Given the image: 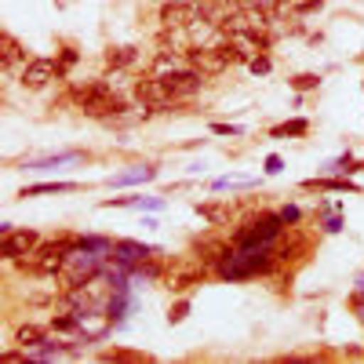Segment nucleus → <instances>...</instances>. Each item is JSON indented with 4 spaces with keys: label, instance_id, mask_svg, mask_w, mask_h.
Here are the masks:
<instances>
[{
    "label": "nucleus",
    "instance_id": "nucleus-1",
    "mask_svg": "<svg viewBox=\"0 0 364 364\" xmlns=\"http://www.w3.org/2000/svg\"><path fill=\"white\" fill-rule=\"evenodd\" d=\"M70 99L77 102L80 113L87 117H99V120H113V117H124L128 113V99L117 95L109 80H84L70 87Z\"/></svg>",
    "mask_w": 364,
    "mask_h": 364
},
{
    "label": "nucleus",
    "instance_id": "nucleus-2",
    "mask_svg": "<svg viewBox=\"0 0 364 364\" xmlns=\"http://www.w3.org/2000/svg\"><path fill=\"white\" fill-rule=\"evenodd\" d=\"M273 266H277V252L273 248H233L230 245L215 273L223 281H248V277H259V273H269Z\"/></svg>",
    "mask_w": 364,
    "mask_h": 364
},
{
    "label": "nucleus",
    "instance_id": "nucleus-3",
    "mask_svg": "<svg viewBox=\"0 0 364 364\" xmlns=\"http://www.w3.org/2000/svg\"><path fill=\"white\" fill-rule=\"evenodd\" d=\"M284 233V219H281V211H262L259 219L245 223L230 245L233 248H273V240H277Z\"/></svg>",
    "mask_w": 364,
    "mask_h": 364
},
{
    "label": "nucleus",
    "instance_id": "nucleus-4",
    "mask_svg": "<svg viewBox=\"0 0 364 364\" xmlns=\"http://www.w3.org/2000/svg\"><path fill=\"white\" fill-rule=\"evenodd\" d=\"M161 80H164V87H168V95L178 102V99L197 95L208 77H204L200 70H193V66H182V70H175V73H168V77H161Z\"/></svg>",
    "mask_w": 364,
    "mask_h": 364
},
{
    "label": "nucleus",
    "instance_id": "nucleus-5",
    "mask_svg": "<svg viewBox=\"0 0 364 364\" xmlns=\"http://www.w3.org/2000/svg\"><path fill=\"white\" fill-rule=\"evenodd\" d=\"M186 66L200 70L204 77H215V73L230 70V63H226V55H223V51H219L215 44H193V48L186 51Z\"/></svg>",
    "mask_w": 364,
    "mask_h": 364
},
{
    "label": "nucleus",
    "instance_id": "nucleus-6",
    "mask_svg": "<svg viewBox=\"0 0 364 364\" xmlns=\"http://www.w3.org/2000/svg\"><path fill=\"white\" fill-rule=\"evenodd\" d=\"M55 77H63V70H58V63L55 58H29V63H22V87L26 91H41L48 80H55Z\"/></svg>",
    "mask_w": 364,
    "mask_h": 364
},
{
    "label": "nucleus",
    "instance_id": "nucleus-7",
    "mask_svg": "<svg viewBox=\"0 0 364 364\" xmlns=\"http://www.w3.org/2000/svg\"><path fill=\"white\" fill-rule=\"evenodd\" d=\"M161 26L168 29V33H182V29L197 26L193 0H168V4L161 8Z\"/></svg>",
    "mask_w": 364,
    "mask_h": 364
},
{
    "label": "nucleus",
    "instance_id": "nucleus-8",
    "mask_svg": "<svg viewBox=\"0 0 364 364\" xmlns=\"http://www.w3.org/2000/svg\"><path fill=\"white\" fill-rule=\"evenodd\" d=\"M37 248H41V233H33V230H11L0 240V252H4L8 262H18L22 255L37 252Z\"/></svg>",
    "mask_w": 364,
    "mask_h": 364
},
{
    "label": "nucleus",
    "instance_id": "nucleus-9",
    "mask_svg": "<svg viewBox=\"0 0 364 364\" xmlns=\"http://www.w3.org/2000/svg\"><path fill=\"white\" fill-rule=\"evenodd\" d=\"M149 255H161V252L149 248V245H139V240H113V259H117L120 266H128V269H135V266L146 262Z\"/></svg>",
    "mask_w": 364,
    "mask_h": 364
},
{
    "label": "nucleus",
    "instance_id": "nucleus-10",
    "mask_svg": "<svg viewBox=\"0 0 364 364\" xmlns=\"http://www.w3.org/2000/svg\"><path fill=\"white\" fill-rule=\"evenodd\" d=\"M186 66V55H175V51H157L154 55V77H168L175 70Z\"/></svg>",
    "mask_w": 364,
    "mask_h": 364
},
{
    "label": "nucleus",
    "instance_id": "nucleus-11",
    "mask_svg": "<svg viewBox=\"0 0 364 364\" xmlns=\"http://www.w3.org/2000/svg\"><path fill=\"white\" fill-rule=\"evenodd\" d=\"M302 190H328V193H357L350 178H310L302 182Z\"/></svg>",
    "mask_w": 364,
    "mask_h": 364
},
{
    "label": "nucleus",
    "instance_id": "nucleus-12",
    "mask_svg": "<svg viewBox=\"0 0 364 364\" xmlns=\"http://www.w3.org/2000/svg\"><path fill=\"white\" fill-rule=\"evenodd\" d=\"M139 63V48H109L106 51V66L109 70H132Z\"/></svg>",
    "mask_w": 364,
    "mask_h": 364
},
{
    "label": "nucleus",
    "instance_id": "nucleus-13",
    "mask_svg": "<svg viewBox=\"0 0 364 364\" xmlns=\"http://www.w3.org/2000/svg\"><path fill=\"white\" fill-rule=\"evenodd\" d=\"M18 58H26V51H22V44L11 37V33H0V66L4 70H11Z\"/></svg>",
    "mask_w": 364,
    "mask_h": 364
},
{
    "label": "nucleus",
    "instance_id": "nucleus-14",
    "mask_svg": "<svg viewBox=\"0 0 364 364\" xmlns=\"http://www.w3.org/2000/svg\"><path fill=\"white\" fill-rule=\"evenodd\" d=\"M149 178H157V168L154 164H142V168H132L124 175H113L109 186H132V182H149Z\"/></svg>",
    "mask_w": 364,
    "mask_h": 364
},
{
    "label": "nucleus",
    "instance_id": "nucleus-15",
    "mask_svg": "<svg viewBox=\"0 0 364 364\" xmlns=\"http://www.w3.org/2000/svg\"><path fill=\"white\" fill-rule=\"evenodd\" d=\"M80 182H41V186H26L22 197H37V193H77Z\"/></svg>",
    "mask_w": 364,
    "mask_h": 364
},
{
    "label": "nucleus",
    "instance_id": "nucleus-16",
    "mask_svg": "<svg viewBox=\"0 0 364 364\" xmlns=\"http://www.w3.org/2000/svg\"><path fill=\"white\" fill-rule=\"evenodd\" d=\"M44 339H48V336H44V328H37V324H22V328L15 331V343L26 346V350H37Z\"/></svg>",
    "mask_w": 364,
    "mask_h": 364
},
{
    "label": "nucleus",
    "instance_id": "nucleus-17",
    "mask_svg": "<svg viewBox=\"0 0 364 364\" xmlns=\"http://www.w3.org/2000/svg\"><path fill=\"white\" fill-rule=\"evenodd\" d=\"M84 154L80 149H70V154H58V157H44V161H29L26 168L29 171H44V168H58V164H66V161H80Z\"/></svg>",
    "mask_w": 364,
    "mask_h": 364
},
{
    "label": "nucleus",
    "instance_id": "nucleus-18",
    "mask_svg": "<svg viewBox=\"0 0 364 364\" xmlns=\"http://www.w3.org/2000/svg\"><path fill=\"white\" fill-rule=\"evenodd\" d=\"M310 132V120H288V124H277V128H269V139H288V135H306Z\"/></svg>",
    "mask_w": 364,
    "mask_h": 364
},
{
    "label": "nucleus",
    "instance_id": "nucleus-19",
    "mask_svg": "<svg viewBox=\"0 0 364 364\" xmlns=\"http://www.w3.org/2000/svg\"><path fill=\"white\" fill-rule=\"evenodd\" d=\"M360 168H364V164H360V161H353L350 154H346V157H339V161H331V164H328V171H331V175H357Z\"/></svg>",
    "mask_w": 364,
    "mask_h": 364
},
{
    "label": "nucleus",
    "instance_id": "nucleus-20",
    "mask_svg": "<svg viewBox=\"0 0 364 364\" xmlns=\"http://www.w3.org/2000/svg\"><path fill=\"white\" fill-rule=\"evenodd\" d=\"M102 360H149L146 353H135V350H106Z\"/></svg>",
    "mask_w": 364,
    "mask_h": 364
},
{
    "label": "nucleus",
    "instance_id": "nucleus-21",
    "mask_svg": "<svg viewBox=\"0 0 364 364\" xmlns=\"http://www.w3.org/2000/svg\"><path fill=\"white\" fill-rule=\"evenodd\" d=\"M317 84H321V77H317V73H299V77L291 80V87H295V91H314Z\"/></svg>",
    "mask_w": 364,
    "mask_h": 364
},
{
    "label": "nucleus",
    "instance_id": "nucleus-22",
    "mask_svg": "<svg viewBox=\"0 0 364 364\" xmlns=\"http://www.w3.org/2000/svg\"><path fill=\"white\" fill-rule=\"evenodd\" d=\"M197 211H200V215H204L208 223H223V219H226V211H223V208H215V204H197Z\"/></svg>",
    "mask_w": 364,
    "mask_h": 364
},
{
    "label": "nucleus",
    "instance_id": "nucleus-23",
    "mask_svg": "<svg viewBox=\"0 0 364 364\" xmlns=\"http://www.w3.org/2000/svg\"><path fill=\"white\" fill-rule=\"evenodd\" d=\"M269 66H273V63H269V58H266L262 51L248 58V70H252V73H269Z\"/></svg>",
    "mask_w": 364,
    "mask_h": 364
},
{
    "label": "nucleus",
    "instance_id": "nucleus-24",
    "mask_svg": "<svg viewBox=\"0 0 364 364\" xmlns=\"http://www.w3.org/2000/svg\"><path fill=\"white\" fill-rule=\"evenodd\" d=\"M77 58H80V55H77V48H63V55H58V70L66 73V70L77 63Z\"/></svg>",
    "mask_w": 364,
    "mask_h": 364
},
{
    "label": "nucleus",
    "instance_id": "nucleus-25",
    "mask_svg": "<svg viewBox=\"0 0 364 364\" xmlns=\"http://www.w3.org/2000/svg\"><path fill=\"white\" fill-rule=\"evenodd\" d=\"M281 219H284V226H295V223L302 219V211H299L295 204H284V208H281Z\"/></svg>",
    "mask_w": 364,
    "mask_h": 364
},
{
    "label": "nucleus",
    "instance_id": "nucleus-26",
    "mask_svg": "<svg viewBox=\"0 0 364 364\" xmlns=\"http://www.w3.org/2000/svg\"><path fill=\"white\" fill-rule=\"evenodd\" d=\"M186 310H190V302H186V299H182V302H178V306H175V310L168 314V321H171V324H175V321H182V317H186Z\"/></svg>",
    "mask_w": 364,
    "mask_h": 364
},
{
    "label": "nucleus",
    "instance_id": "nucleus-27",
    "mask_svg": "<svg viewBox=\"0 0 364 364\" xmlns=\"http://www.w3.org/2000/svg\"><path fill=\"white\" fill-rule=\"evenodd\" d=\"M211 132H215V135H240L237 124H211Z\"/></svg>",
    "mask_w": 364,
    "mask_h": 364
},
{
    "label": "nucleus",
    "instance_id": "nucleus-28",
    "mask_svg": "<svg viewBox=\"0 0 364 364\" xmlns=\"http://www.w3.org/2000/svg\"><path fill=\"white\" fill-rule=\"evenodd\" d=\"M226 4H230L233 11H248L252 4H259V0H226Z\"/></svg>",
    "mask_w": 364,
    "mask_h": 364
},
{
    "label": "nucleus",
    "instance_id": "nucleus-29",
    "mask_svg": "<svg viewBox=\"0 0 364 364\" xmlns=\"http://www.w3.org/2000/svg\"><path fill=\"white\" fill-rule=\"evenodd\" d=\"M324 230H328V233H339V230H343V219H339V215H331V219L324 223Z\"/></svg>",
    "mask_w": 364,
    "mask_h": 364
},
{
    "label": "nucleus",
    "instance_id": "nucleus-30",
    "mask_svg": "<svg viewBox=\"0 0 364 364\" xmlns=\"http://www.w3.org/2000/svg\"><path fill=\"white\" fill-rule=\"evenodd\" d=\"M266 171L277 175V171H281V157H266Z\"/></svg>",
    "mask_w": 364,
    "mask_h": 364
},
{
    "label": "nucleus",
    "instance_id": "nucleus-31",
    "mask_svg": "<svg viewBox=\"0 0 364 364\" xmlns=\"http://www.w3.org/2000/svg\"><path fill=\"white\" fill-rule=\"evenodd\" d=\"M357 302H364V281H360V291H357Z\"/></svg>",
    "mask_w": 364,
    "mask_h": 364
},
{
    "label": "nucleus",
    "instance_id": "nucleus-32",
    "mask_svg": "<svg viewBox=\"0 0 364 364\" xmlns=\"http://www.w3.org/2000/svg\"><path fill=\"white\" fill-rule=\"evenodd\" d=\"M357 314H360V321H364V302H360V306H357Z\"/></svg>",
    "mask_w": 364,
    "mask_h": 364
}]
</instances>
